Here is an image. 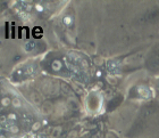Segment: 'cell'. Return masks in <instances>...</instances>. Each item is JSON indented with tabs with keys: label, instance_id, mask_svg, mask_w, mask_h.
Segmentation results:
<instances>
[{
	"label": "cell",
	"instance_id": "obj_3",
	"mask_svg": "<svg viewBox=\"0 0 159 138\" xmlns=\"http://www.w3.org/2000/svg\"><path fill=\"white\" fill-rule=\"evenodd\" d=\"M51 66H52V68H54L55 71H59V70H60V68H61V63H60V61H58V59H56V61L52 62Z\"/></svg>",
	"mask_w": 159,
	"mask_h": 138
},
{
	"label": "cell",
	"instance_id": "obj_13",
	"mask_svg": "<svg viewBox=\"0 0 159 138\" xmlns=\"http://www.w3.org/2000/svg\"><path fill=\"white\" fill-rule=\"evenodd\" d=\"M107 138H116V137H115L114 135H111V134H108L107 135Z\"/></svg>",
	"mask_w": 159,
	"mask_h": 138
},
{
	"label": "cell",
	"instance_id": "obj_10",
	"mask_svg": "<svg viewBox=\"0 0 159 138\" xmlns=\"http://www.w3.org/2000/svg\"><path fill=\"white\" fill-rule=\"evenodd\" d=\"M92 138H102V135L101 134H97V135H94Z\"/></svg>",
	"mask_w": 159,
	"mask_h": 138
},
{
	"label": "cell",
	"instance_id": "obj_14",
	"mask_svg": "<svg viewBox=\"0 0 159 138\" xmlns=\"http://www.w3.org/2000/svg\"><path fill=\"white\" fill-rule=\"evenodd\" d=\"M0 138H6L5 135H0Z\"/></svg>",
	"mask_w": 159,
	"mask_h": 138
},
{
	"label": "cell",
	"instance_id": "obj_5",
	"mask_svg": "<svg viewBox=\"0 0 159 138\" xmlns=\"http://www.w3.org/2000/svg\"><path fill=\"white\" fill-rule=\"evenodd\" d=\"M11 104H13L15 107H21V100L18 99V98H14L13 100H11Z\"/></svg>",
	"mask_w": 159,
	"mask_h": 138
},
{
	"label": "cell",
	"instance_id": "obj_1",
	"mask_svg": "<svg viewBox=\"0 0 159 138\" xmlns=\"http://www.w3.org/2000/svg\"><path fill=\"white\" fill-rule=\"evenodd\" d=\"M139 94L141 95L142 97H145V98H149V97L151 96V91L148 89L147 87L144 86H141V87H139Z\"/></svg>",
	"mask_w": 159,
	"mask_h": 138
},
{
	"label": "cell",
	"instance_id": "obj_4",
	"mask_svg": "<svg viewBox=\"0 0 159 138\" xmlns=\"http://www.w3.org/2000/svg\"><path fill=\"white\" fill-rule=\"evenodd\" d=\"M1 104L4 106H8L9 104H11V100H10V98H8V97H4V98L1 99Z\"/></svg>",
	"mask_w": 159,
	"mask_h": 138
},
{
	"label": "cell",
	"instance_id": "obj_9",
	"mask_svg": "<svg viewBox=\"0 0 159 138\" xmlns=\"http://www.w3.org/2000/svg\"><path fill=\"white\" fill-rule=\"evenodd\" d=\"M64 22H65V24H71V18L69 17H65Z\"/></svg>",
	"mask_w": 159,
	"mask_h": 138
},
{
	"label": "cell",
	"instance_id": "obj_8",
	"mask_svg": "<svg viewBox=\"0 0 159 138\" xmlns=\"http://www.w3.org/2000/svg\"><path fill=\"white\" fill-rule=\"evenodd\" d=\"M76 136H77L76 131H71V134L68 135V137H67V138H76Z\"/></svg>",
	"mask_w": 159,
	"mask_h": 138
},
{
	"label": "cell",
	"instance_id": "obj_11",
	"mask_svg": "<svg viewBox=\"0 0 159 138\" xmlns=\"http://www.w3.org/2000/svg\"><path fill=\"white\" fill-rule=\"evenodd\" d=\"M38 128H40V123H35L34 124V127H33V130H36Z\"/></svg>",
	"mask_w": 159,
	"mask_h": 138
},
{
	"label": "cell",
	"instance_id": "obj_6",
	"mask_svg": "<svg viewBox=\"0 0 159 138\" xmlns=\"http://www.w3.org/2000/svg\"><path fill=\"white\" fill-rule=\"evenodd\" d=\"M9 130H10V133H13V134H17L18 131H20V128H18L17 125L13 124V125H10V128H9Z\"/></svg>",
	"mask_w": 159,
	"mask_h": 138
},
{
	"label": "cell",
	"instance_id": "obj_7",
	"mask_svg": "<svg viewBox=\"0 0 159 138\" xmlns=\"http://www.w3.org/2000/svg\"><path fill=\"white\" fill-rule=\"evenodd\" d=\"M32 48H34V42H29L26 45V50H32Z\"/></svg>",
	"mask_w": 159,
	"mask_h": 138
},
{
	"label": "cell",
	"instance_id": "obj_12",
	"mask_svg": "<svg viewBox=\"0 0 159 138\" xmlns=\"http://www.w3.org/2000/svg\"><path fill=\"white\" fill-rule=\"evenodd\" d=\"M8 118H9V119H14V120L16 119V117H15L14 114H9V115H8Z\"/></svg>",
	"mask_w": 159,
	"mask_h": 138
},
{
	"label": "cell",
	"instance_id": "obj_2",
	"mask_svg": "<svg viewBox=\"0 0 159 138\" xmlns=\"http://www.w3.org/2000/svg\"><path fill=\"white\" fill-rule=\"evenodd\" d=\"M33 36H34V38H40L42 36V29L41 27H39V26H36V27H34L33 29Z\"/></svg>",
	"mask_w": 159,
	"mask_h": 138
}]
</instances>
